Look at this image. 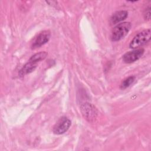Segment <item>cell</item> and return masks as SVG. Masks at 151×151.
Masks as SVG:
<instances>
[{
    "mask_svg": "<svg viewBox=\"0 0 151 151\" xmlns=\"http://www.w3.org/2000/svg\"><path fill=\"white\" fill-rule=\"evenodd\" d=\"M150 40V29L143 30L136 34L131 41L129 47L132 49L137 48L145 45Z\"/></svg>",
    "mask_w": 151,
    "mask_h": 151,
    "instance_id": "1",
    "label": "cell"
},
{
    "mask_svg": "<svg viewBox=\"0 0 151 151\" xmlns=\"http://www.w3.org/2000/svg\"><path fill=\"white\" fill-rule=\"evenodd\" d=\"M131 27V24L129 22H124L117 25L112 31L111 40L117 41L123 38L128 34Z\"/></svg>",
    "mask_w": 151,
    "mask_h": 151,
    "instance_id": "2",
    "label": "cell"
},
{
    "mask_svg": "<svg viewBox=\"0 0 151 151\" xmlns=\"http://www.w3.org/2000/svg\"><path fill=\"white\" fill-rule=\"evenodd\" d=\"M81 112L84 119L88 122H93L97 116V110L95 106L89 103L82 104L80 106Z\"/></svg>",
    "mask_w": 151,
    "mask_h": 151,
    "instance_id": "3",
    "label": "cell"
},
{
    "mask_svg": "<svg viewBox=\"0 0 151 151\" xmlns=\"http://www.w3.org/2000/svg\"><path fill=\"white\" fill-rule=\"evenodd\" d=\"M71 124V120L66 117H61L53 127V133L56 134H61L66 132L70 128Z\"/></svg>",
    "mask_w": 151,
    "mask_h": 151,
    "instance_id": "4",
    "label": "cell"
},
{
    "mask_svg": "<svg viewBox=\"0 0 151 151\" xmlns=\"http://www.w3.org/2000/svg\"><path fill=\"white\" fill-rule=\"evenodd\" d=\"M51 37V33L50 31H43L40 32L37 37L34 39L31 48L32 49H35L41 47L42 45L46 44L50 40Z\"/></svg>",
    "mask_w": 151,
    "mask_h": 151,
    "instance_id": "5",
    "label": "cell"
},
{
    "mask_svg": "<svg viewBox=\"0 0 151 151\" xmlns=\"http://www.w3.org/2000/svg\"><path fill=\"white\" fill-rule=\"evenodd\" d=\"M145 50L143 48L134 49L124 54L123 56V60L126 63H132L139 60L144 54Z\"/></svg>",
    "mask_w": 151,
    "mask_h": 151,
    "instance_id": "6",
    "label": "cell"
},
{
    "mask_svg": "<svg viewBox=\"0 0 151 151\" xmlns=\"http://www.w3.org/2000/svg\"><path fill=\"white\" fill-rule=\"evenodd\" d=\"M128 16V12L125 10L117 11L114 13L110 18V23L111 25L116 24L124 20Z\"/></svg>",
    "mask_w": 151,
    "mask_h": 151,
    "instance_id": "7",
    "label": "cell"
},
{
    "mask_svg": "<svg viewBox=\"0 0 151 151\" xmlns=\"http://www.w3.org/2000/svg\"><path fill=\"white\" fill-rule=\"evenodd\" d=\"M37 66V64L36 63H34L32 61H29L19 70V76L22 77L26 74H28L32 72L36 68Z\"/></svg>",
    "mask_w": 151,
    "mask_h": 151,
    "instance_id": "8",
    "label": "cell"
},
{
    "mask_svg": "<svg viewBox=\"0 0 151 151\" xmlns=\"http://www.w3.org/2000/svg\"><path fill=\"white\" fill-rule=\"evenodd\" d=\"M47 56V53L46 52H45V51L40 52L38 53H36L34 55H33L29 58V61L37 63L38 62L44 60Z\"/></svg>",
    "mask_w": 151,
    "mask_h": 151,
    "instance_id": "9",
    "label": "cell"
},
{
    "mask_svg": "<svg viewBox=\"0 0 151 151\" xmlns=\"http://www.w3.org/2000/svg\"><path fill=\"white\" fill-rule=\"evenodd\" d=\"M135 80V77L134 76H130L126 79H124L121 85H120V88L122 90H124L127 87H129L130 85H132L133 82Z\"/></svg>",
    "mask_w": 151,
    "mask_h": 151,
    "instance_id": "10",
    "label": "cell"
},
{
    "mask_svg": "<svg viewBox=\"0 0 151 151\" xmlns=\"http://www.w3.org/2000/svg\"><path fill=\"white\" fill-rule=\"evenodd\" d=\"M146 10L145 11V13L144 14L145 15V19H148L149 20L150 19V8L149 7L148 8L146 9Z\"/></svg>",
    "mask_w": 151,
    "mask_h": 151,
    "instance_id": "11",
    "label": "cell"
}]
</instances>
